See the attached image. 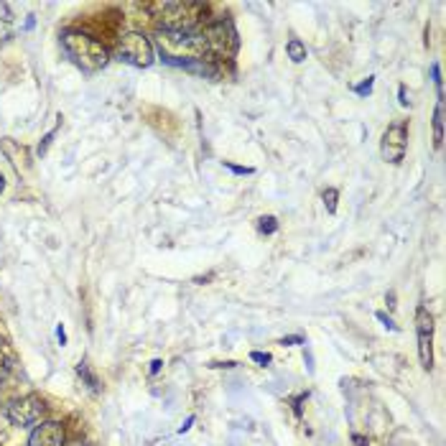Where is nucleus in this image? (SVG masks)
<instances>
[{
  "mask_svg": "<svg viewBox=\"0 0 446 446\" xmlns=\"http://www.w3.org/2000/svg\"><path fill=\"white\" fill-rule=\"evenodd\" d=\"M276 217H261L258 220V230L261 232H265V235H270V232H276Z\"/></svg>",
  "mask_w": 446,
  "mask_h": 446,
  "instance_id": "f8f14e48",
  "label": "nucleus"
},
{
  "mask_svg": "<svg viewBox=\"0 0 446 446\" xmlns=\"http://www.w3.org/2000/svg\"><path fill=\"white\" fill-rule=\"evenodd\" d=\"M64 426L56 421H41L28 436V446H64Z\"/></svg>",
  "mask_w": 446,
  "mask_h": 446,
  "instance_id": "6e6552de",
  "label": "nucleus"
},
{
  "mask_svg": "<svg viewBox=\"0 0 446 446\" xmlns=\"http://www.w3.org/2000/svg\"><path fill=\"white\" fill-rule=\"evenodd\" d=\"M6 189V179H3V174H0V192Z\"/></svg>",
  "mask_w": 446,
  "mask_h": 446,
  "instance_id": "412c9836",
  "label": "nucleus"
},
{
  "mask_svg": "<svg viewBox=\"0 0 446 446\" xmlns=\"http://www.w3.org/2000/svg\"><path fill=\"white\" fill-rule=\"evenodd\" d=\"M62 44H64V51H67V56H69L72 62L77 64L79 69L100 72L102 67L110 62L108 49L102 47L97 39L87 36V33H74V31L64 33Z\"/></svg>",
  "mask_w": 446,
  "mask_h": 446,
  "instance_id": "f03ea898",
  "label": "nucleus"
},
{
  "mask_svg": "<svg viewBox=\"0 0 446 446\" xmlns=\"http://www.w3.org/2000/svg\"><path fill=\"white\" fill-rule=\"evenodd\" d=\"M370 90H372V77H367V82H362L360 87H354V92L357 94H367Z\"/></svg>",
  "mask_w": 446,
  "mask_h": 446,
  "instance_id": "2eb2a0df",
  "label": "nucleus"
},
{
  "mask_svg": "<svg viewBox=\"0 0 446 446\" xmlns=\"http://www.w3.org/2000/svg\"><path fill=\"white\" fill-rule=\"evenodd\" d=\"M250 357H253L255 362H261V365H268V362H270V354L268 352H253Z\"/></svg>",
  "mask_w": 446,
  "mask_h": 446,
  "instance_id": "f3484780",
  "label": "nucleus"
},
{
  "mask_svg": "<svg viewBox=\"0 0 446 446\" xmlns=\"http://www.w3.org/2000/svg\"><path fill=\"white\" fill-rule=\"evenodd\" d=\"M10 370H13V352L0 342V385L8 380Z\"/></svg>",
  "mask_w": 446,
  "mask_h": 446,
  "instance_id": "9d476101",
  "label": "nucleus"
},
{
  "mask_svg": "<svg viewBox=\"0 0 446 446\" xmlns=\"http://www.w3.org/2000/svg\"><path fill=\"white\" fill-rule=\"evenodd\" d=\"M444 143V100H438L436 115H433V148H441Z\"/></svg>",
  "mask_w": 446,
  "mask_h": 446,
  "instance_id": "1a4fd4ad",
  "label": "nucleus"
},
{
  "mask_svg": "<svg viewBox=\"0 0 446 446\" xmlns=\"http://www.w3.org/2000/svg\"><path fill=\"white\" fill-rule=\"evenodd\" d=\"M286 51H288V59H291V62H296V64L306 62V47H304L299 39L288 41V44H286Z\"/></svg>",
  "mask_w": 446,
  "mask_h": 446,
  "instance_id": "9b49d317",
  "label": "nucleus"
},
{
  "mask_svg": "<svg viewBox=\"0 0 446 446\" xmlns=\"http://www.w3.org/2000/svg\"><path fill=\"white\" fill-rule=\"evenodd\" d=\"M161 370V360H154L151 362V372H158Z\"/></svg>",
  "mask_w": 446,
  "mask_h": 446,
  "instance_id": "aec40b11",
  "label": "nucleus"
},
{
  "mask_svg": "<svg viewBox=\"0 0 446 446\" xmlns=\"http://www.w3.org/2000/svg\"><path fill=\"white\" fill-rule=\"evenodd\" d=\"M377 319H380V322H383L385 327H388V329H395V324H393V319H390V316H385L383 311H380V314H377Z\"/></svg>",
  "mask_w": 446,
  "mask_h": 446,
  "instance_id": "6ab92c4d",
  "label": "nucleus"
},
{
  "mask_svg": "<svg viewBox=\"0 0 446 446\" xmlns=\"http://www.w3.org/2000/svg\"><path fill=\"white\" fill-rule=\"evenodd\" d=\"M0 16H3V21L8 24V21H13V13H10V6H6V3H0Z\"/></svg>",
  "mask_w": 446,
  "mask_h": 446,
  "instance_id": "dca6fc26",
  "label": "nucleus"
},
{
  "mask_svg": "<svg viewBox=\"0 0 446 446\" xmlns=\"http://www.w3.org/2000/svg\"><path fill=\"white\" fill-rule=\"evenodd\" d=\"M324 204H327L329 212L337 209V189H327V192H324Z\"/></svg>",
  "mask_w": 446,
  "mask_h": 446,
  "instance_id": "ddd939ff",
  "label": "nucleus"
},
{
  "mask_svg": "<svg viewBox=\"0 0 446 446\" xmlns=\"http://www.w3.org/2000/svg\"><path fill=\"white\" fill-rule=\"evenodd\" d=\"M406 143H408V128L403 123H395L383 133L380 154H383V158L388 163H400L403 156H406Z\"/></svg>",
  "mask_w": 446,
  "mask_h": 446,
  "instance_id": "0eeeda50",
  "label": "nucleus"
},
{
  "mask_svg": "<svg viewBox=\"0 0 446 446\" xmlns=\"http://www.w3.org/2000/svg\"><path fill=\"white\" fill-rule=\"evenodd\" d=\"M158 47H161L166 62L181 64V67L199 62L207 54L201 28H197V31H171V28H163V31H158Z\"/></svg>",
  "mask_w": 446,
  "mask_h": 446,
  "instance_id": "f257e3e1",
  "label": "nucleus"
},
{
  "mask_svg": "<svg viewBox=\"0 0 446 446\" xmlns=\"http://www.w3.org/2000/svg\"><path fill=\"white\" fill-rule=\"evenodd\" d=\"M201 36H204L207 54L232 56L235 54V49H238V33H235V28H232L230 21H217V24H209L207 28H201Z\"/></svg>",
  "mask_w": 446,
  "mask_h": 446,
  "instance_id": "7ed1b4c3",
  "label": "nucleus"
},
{
  "mask_svg": "<svg viewBox=\"0 0 446 446\" xmlns=\"http://www.w3.org/2000/svg\"><path fill=\"white\" fill-rule=\"evenodd\" d=\"M224 166H227L230 171H235V174H253V169H247V166L245 169H242V166H232V163H224Z\"/></svg>",
  "mask_w": 446,
  "mask_h": 446,
  "instance_id": "a211bd4d",
  "label": "nucleus"
},
{
  "mask_svg": "<svg viewBox=\"0 0 446 446\" xmlns=\"http://www.w3.org/2000/svg\"><path fill=\"white\" fill-rule=\"evenodd\" d=\"M79 375H85L87 383H90V388H92V390H97V380H94V375L90 372V370H87V362H82V365H79Z\"/></svg>",
  "mask_w": 446,
  "mask_h": 446,
  "instance_id": "4468645a",
  "label": "nucleus"
},
{
  "mask_svg": "<svg viewBox=\"0 0 446 446\" xmlns=\"http://www.w3.org/2000/svg\"><path fill=\"white\" fill-rule=\"evenodd\" d=\"M117 56L133 67H151L154 64V44L143 33H125L117 44Z\"/></svg>",
  "mask_w": 446,
  "mask_h": 446,
  "instance_id": "20e7f679",
  "label": "nucleus"
},
{
  "mask_svg": "<svg viewBox=\"0 0 446 446\" xmlns=\"http://www.w3.org/2000/svg\"><path fill=\"white\" fill-rule=\"evenodd\" d=\"M44 400L39 395H26V398L13 400L8 406V421L13 426H31V423H39L41 415H44Z\"/></svg>",
  "mask_w": 446,
  "mask_h": 446,
  "instance_id": "39448f33",
  "label": "nucleus"
},
{
  "mask_svg": "<svg viewBox=\"0 0 446 446\" xmlns=\"http://www.w3.org/2000/svg\"><path fill=\"white\" fill-rule=\"evenodd\" d=\"M415 329H418V354H421L423 370L433 367V319H431L429 308L418 306L415 314Z\"/></svg>",
  "mask_w": 446,
  "mask_h": 446,
  "instance_id": "423d86ee",
  "label": "nucleus"
}]
</instances>
